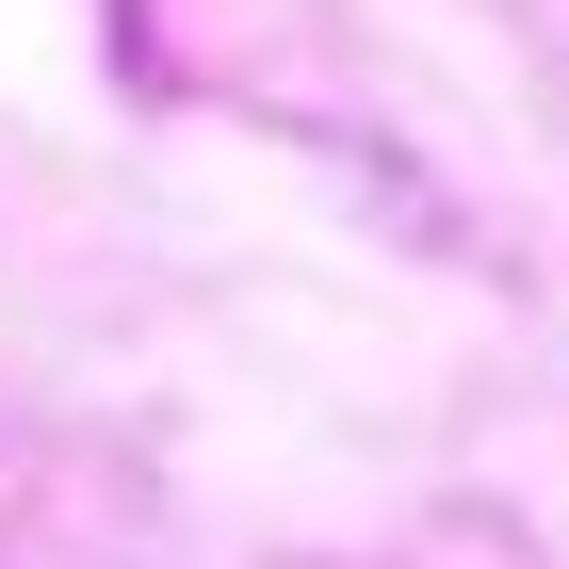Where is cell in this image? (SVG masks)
Masks as SVG:
<instances>
[]
</instances>
